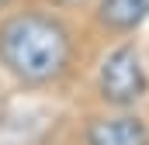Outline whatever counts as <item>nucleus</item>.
Masks as SVG:
<instances>
[{
	"mask_svg": "<svg viewBox=\"0 0 149 145\" xmlns=\"http://www.w3.org/2000/svg\"><path fill=\"white\" fill-rule=\"evenodd\" d=\"M0 62L21 83H52L73 62V38L52 14L24 10L0 24Z\"/></svg>",
	"mask_w": 149,
	"mask_h": 145,
	"instance_id": "f257e3e1",
	"label": "nucleus"
},
{
	"mask_svg": "<svg viewBox=\"0 0 149 145\" xmlns=\"http://www.w3.org/2000/svg\"><path fill=\"white\" fill-rule=\"evenodd\" d=\"M97 17H101L104 28H111L118 35H128V31L142 28L149 21V0H101Z\"/></svg>",
	"mask_w": 149,
	"mask_h": 145,
	"instance_id": "20e7f679",
	"label": "nucleus"
},
{
	"mask_svg": "<svg viewBox=\"0 0 149 145\" xmlns=\"http://www.w3.org/2000/svg\"><path fill=\"white\" fill-rule=\"evenodd\" d=\"M7 3H10V0H0V7H7Z\"/></svg>",
	"mask_w": 149,
	"mask_h": 145,
	"instance_id": "39448f33",
	"label": "nucleus"
},
{
	"mask_svg": "<svg viewBox=\"0 0 149 145\" xmlns=\"http://www.w3.org/2000/svg\"><path fill=\"white\" fill-rule=\"evenodd\" d=\"M87 142L90 145H149L146 121H139L135 114H118V117H97L87 128Z\"/></svg>",
	"mask_w": 149,
	"mask_h": 145,
	"instance_id": "7ed1b4c3",
	"label": "nucleus"
},
{
	"mask_svg": "<svg viewBox=\"0 0 149 145\" xmlns=\"http://www.w3.org/2000/svg\"><path fill=\"white\" fill-rule=\"evenodd\" d=\"M97 86H101V97L114 104V107H132L146 97V66H142V55L135 45H118L104 55L101 72H97Z\"/></svg>",
	"mask_w": 149,
	"mask_h": 145,
	"instance_id": "f03ea898",
	"label": "nucleus"
}]
</instances>
